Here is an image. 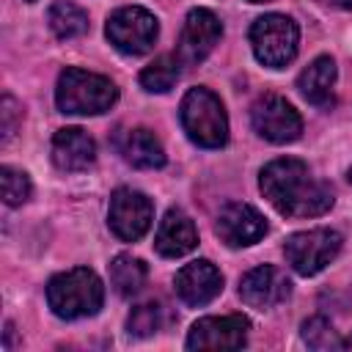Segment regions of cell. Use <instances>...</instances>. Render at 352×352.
<instances>
[{"mask_svg":"<svg viewBox=\"0 0 352 352\" xmlns=\"http://www.w3.org/2000/svg\"><path fill=\"white\" fill-rule=\"evenodd\" d=\"M258 187L264 198L286 217H316L333 206V190L316 179L302 160L280 157L261 168Z\"/></svg>","mask_w":352,"mask_h":352,"instance_id":"1","label":"cell"},{"mask_svg":"<svg viewBox=\"0 0 352 352\" xmlns=\"http://www.w3.org/2000/svg\"><path fill=\"white\" fill-rule=\"evenodd\" d=\"M116 99H118L116 82L102 74L69 66L58 77L55 102H58V110L66 116H96L110 110Z\"/></svg>","mask_w":352,"mask_h":352,"instance_id":"2","label":"cell"},{"mask_svg":"<svg viewBox=\"0 0 352 352\" xmlns=\"http://www.w3.org/2000/svg\"><path fill=\"white\" fill-rule=\"evenodd\" d=\"M104 286L99 275L88 267H74L69 272L55 275L47 283V302L60 319H82L94 316L102 308Z\"/></svg>","mask_w":352,"mask_h":352,"instance_id":"3","label":"cell"},{"mask_svg":"<svg viewBox=\"0 0 352 352\" xmlns=\"http://www.w3.org/2000/svg\"><path fill=\"white\" fill-rule=\"evenodd\" d=\"M187 138L204 148H220L228 140V118L223 102L209 88H190L179 107Z\"/></svg>","mask_w":352,"mask_h":352,"instance_id":"4","label":"cell"},{"mask_svg":"<svg viewBox=\"0 0 352 352\" xmlns=\"http://www.w3.org/2000/svg\"><path fill=\"white\" fill-rule=\"evenodd\" d=\"M250 44H253L256 58L264 66L280 69L289 60H294L297 44H300V30H297L294 19H289L283 14H264L250 25Z\"/></svg>","mask_w":352,"mask_h":352,"instance_id":"5","label":"cell"},{"mask_svg":"<svg viewBox=\"0 0 352 352\" xmlns=\"http://www.w3.org/2000/svg\"><path fill=\"white\" fill-rule=\"evenodd\" d=\"M344 239L333 228H311V231H297L286 239L283 253L286 261L297 275H316L322 272L341 250Z\"/></svg>","mask_w":352,"mask_h":352,"instance_id":"6","label":"cell"},{"mask_svg":"<svg viewBox=\"0 0 352 352\" xmlns=\"http://www.w3.org/2000/svg\"><path fill=\"white\" fill-rule=\"evenodd\" d=\"M110 44L126 55H143L154 47L160 25L157 16L140 6H124L116 14H110L107 28H104Z\"/></svg>","mask_w":352,"mask_h":352,"instance_id":"7","label":"cell"},{"mask_svg":"<svg viewBox=\"0 0 352 352\" xmlns=\"http://www.w3.org/2000/svg\"><path fill=\"white\" fill-rule=\"evenodd\" d=\"M250 121L258 138L270 143H292L302 132V118L300 113L278 94H264L253 102L250 107Z\"/></svg>","mask_w":352,"mask_h":352,"instance_id":"8","label":"cell"},{"mask_svg":"<svg viewBox=\"0 0 352 352\" xmlns=\"http://www.w3.org/2000/svg\"><path fill=\"white\" fill-rule=\"evenodd\" d=\"M107 217H110V231L118 239L138 242L151 226L154 206L143 192H138L132 187H118L110 195V214Z\"/></svg>","mask_w":352,"mask_h":352,"instance_id":"9","label":"cell"},{"mask_svg":"<svg viewBox=\"0 0 352 352\" xmlns=\"http://www.w3.org/2000/svg\"><path fill=\"white\" fill-rule=\"evenodd\" d=\"M250 322L242 314L204 316L190 327L187 349H239L248 341Z\"/></svg>","mask_w":352,"mask_h":352,"instance_id":"10","label":"cell"},{"mask_svg":"<svg viewBox=\"0 0 352 352\" xmlns=\"http://www.w3.org/2000/svg\"><path fill=\"white\" fill-rule=\"evenodd\" d=\"M223 25L209 8H192L184 19L182 38H179V60L182 63H201L220 41Z\"/></svg>","mask_w":352,"mask_h":352,"instance_id":"11","label":"cell"},{"mask_svg":"<svg viewBox=\"0 0 352 352\" xmlns=\"http://www.w3.org/2000/svg\"><path fill=\"white\" fill-rule=\"evenodd\" d=\"M292 294V280L272 264H261L253 267L250 272L242 275L239 280V297L256 308V311H267L280 305L286 297Z\"/></svg>","mask_w":352,"mask_h":352,"instance_id":"12","label":"cell"},{"mask_svg":"<svg viewBox=\"0 0 352 352\" xmlns=\"http://www.w3.org/2000/svg\"><path fill=\"white\" fill-rule=\"evenodd\" d=\"M214 231L228 248H248V245H256L267 234V220L256 206L236 201V204H228L217 214Z\"/></svg>","mask_w":352,"mask_h":352,"instance_id":"13","label":"cell"},{"mask_svg":"<svg viewBox=\"0 0 352 352\" xmlns=\"http://www.w3.org/2000/svg\"><path fill=\"white\" fill-rule=\"evenodd\" d=\"M220 292H223V275L206 258L190 261L176 272V294L182 297L184 305L201 308V305L212 302Z\"/></svg>","mask_w":352,"mask_h":352,"instance_id":"14","label":"cell"},{"mask_svg":"<svg viewBox=\"0 0 352 352\" xmlns=\"http://www.w3.org/2000/svg\"><path fill=\"white\" fill-rule=\"evenodd\" d=\"M96 160L94 138L80 126H63L52 138V162L60 170H85Z\"/></svg>","mask_w":352,"mask_h":352,"instance_id":"15","label":"cell"},{"mask_svg":"<svg viewBox=\"0 0 352 352\" xmlns=\"http://www.w3.org/2000/svg\"><path fill=\"white\" fill-rule=\"evenodd\" d=\"M198 245V231L195 223L182 212V209H168L165 217L160 220L157 236H154V248L160 256L165 258H176L190 253Z\"/></svg>","mask_w":352,"mask_h":352,"instance_id":"16","label":"cell"},{"mask_svg":"<svg viewBox=\"0 0 352 352\" xmlns=\"http://www.w3.org/2000/svg\"><path fill=\"white\" fill-rule=\"evenodd\" d=\"M336 60L330 55H319L314 58L297 77V88L300 94L319 110H330L336 104Z\"/></svg>","mask_w":352,"mask_h":352,"instance_id":"17","label":"cell"},{"mask_svg":"<svg viewBox=\"0 0 352 352\" xmlns=\"http://www.w3.org/2000/svg\"><path fill=\"white\" fill-rule=\"evenodd\" d=\"M118 151L135 168H162L165 165V148H162V143L154 138V132H148L143 126L126 129L118 138Z\"/></svg>","mask_w":352,"mask_h":352,"instance_id":"18","label":"cell"},{"mask_svg":"<svg viewBox=\"0 0 352 352\" xmlns=\"http://www.w3.org/2000/svg\"><path fill=\"white\" fill-rule=\"evenodd\" d=\"M146 278H148V267L135 256L121 253V256H116L110 261V283L116 286V292L121 297L138 294L146 286Z\"/></svg>","mask_w":352,"mask_h":352,"instance_id":"19","label":"cell"},{"mask_svg":"<svg viewBox=\"0 0 352 352\" xmlns=\"http://www.w3.org/2000/svg\"><path fill=\"white\" fill-rule=\"evenodd\" d=\"M182 60L176 55H160L154 58L143 72H140V85L148 91V94H165L173 88V82L179 80V69Z\"/></svg>","mask_w":352,"mask_h":352,"instance_id":"20","label":"cell"},{"mask_svg":"<svg viewBox=\"0 0 352 352\" xmlns=\"http://www.w3.org/2000/svg\"><path fill=\"white\" fill-rule=\"evenodd\" d=\"M50 28L58 38H77L88 30V16L82 8H77L74 3H66V0H58L52 8H50Z\"/></svg>","mask_w":352,"mask_h":352,"instance_id":"21","label":"cell"},{"mask_svg":"<svg viewBox=\"0 0 352 352\" xmlns=\"http://www.w3.org/2000/svg\"><path fill=\"white\" fill-rule=\"evenodd\" d=\"M165 308L162 302H143L138 308H132L129 319H126V330L129 336H138V338H146V336H154L165 327Z\"/></svg>","mask_w":352,"mask_h":352,"instance_id":"22","label":"cell"},{"mask_svg":"<svg viewBox=\"0 0 352 352\" xmlns=\"http://www.w3.org/2000/svg\"><path fill=\"white\" fill-rule=\"evenodd\" d=\"M300 336H302V341H305L311 349H319V352H324V349H341V338L336 336L333 324H330L324 316H311V319H305Z\"/></svg>","mask_w":352,"mask_h":352,"instance_id":"23","label":"cell"},{"mask_svg":"<svg viewBox=\"0 0 352 352\" xmlns=\"http://www.w3.org/2000/svg\"><path fill=\"white\" fill-rule=\"evenodd\" d=\"M0 187H3V201L8 206H19L30 198V179L11 165L0 168Z\"/></svg>","mask_w":352,"mask_h":352,"instance_id":"24","label":"cell"},{"mask_svg":"<svg viewBox=\"0 0 352 352\" xmlns=\"http://www.w3.org/2000/svg\"><path fill=\"white\" fill-rule=\"evenodd\" d=\"M0 121H3V143H8V140L14 138L19 121H22V107H19L16 99L8 96V94H6L3 102H0Z\"/></svg>","mask_w":352,"mask_h":352,"instance_id":"25","label":"cell"},{"mask_svg":"<svg viewBox=\"0 0 352 352\" xmlns=\"http://www.w3.org/2000/svg\"><path fill=\"white\" fill-rule=\"evenodd\" d=\"M336 6H341V8H352V0H333Z\"/></svg>","mask_w":352,"mask_h":352,"instance_id":"26","label":"cell"},{"mask_svg":"<svg viewBox=\"0 0 352 352\" xmlns=\"http://www.w3.org/2000/svg\"><path fill=\"white\" fill-rule=\"evenodd\" d=\"M341 349H352V336H349V338H344V341H341Z\"/></svg>","mask_w":352,"mask_h":352,"instance_id":"27","label":"cell"},{"mask_svg":"<svg viewBox=\"0 0 352 352\" xmlns=\"http://www.w3.org/2000/svg\"><path fill=\"white\" fill-rule=\"evenodd\" d=\"M248 3H270V0H248Z\"/></svg>","mask_w":352,"mask_h":352,"instance_id":"28","label":"cell"},{"mask_svg":"<svg viewBox=\"0 0 352 352\" xmlns=\"http://www.w3.org/2000/svg\"><path fill=\"white\" fill-rule=\"evenodd\" d=\"M346 179H349V182H352V168H349V173H346Z\"/></svg>","mask_w":352,"mask_h":352,"instance_id":"29","label":"cell"},{"mask_svg":"<svg viewBox=\"0 0 352 352\" xmlns=\"http://www.w3.org/2000/svg\"><path fill=\"white\" fill-rule=\"evenodd\" d=\"M28 3H33V0H28Z\"/></svg>","mask_w":352,"mask_h":352,"instance_id":"30","label":"cell"}]
</instances>
